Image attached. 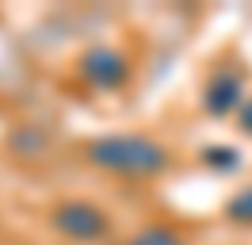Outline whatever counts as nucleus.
Masks as SVG:
<instances>
[{
    "label": "nucleus",
    "instance_id": "39448f33",
    "mask_svg": "<svg viewBox=\"0 0 252 245\" xmlns=\"http://www.w3.org/2000/svg\"><path fill=\"white\" fill-rule=\"evenodd\" d=\"M126 245H188V238H184L176 226H164V222H157V226L138 230V234H134Z\"/></svg>",
    "mask_w": 252,
    "mask_h": 245
},
{
    "label": "nucleus",
    "instance_id": "f03ea898",
    "mask_svg": "<svg viewBox=\"0 0 252 245\" xmlns=\"http://www.w3.org/2000/svg\"><path fill=\"white\" fill-rule=\"evenodd\" d=\"M50 222L58 234H65L69 242H103L111 230L107 211H99L88 199H65L50 211Z\"/></svg>",
    "mask_w": 252,
    "mask_h": 245
},
{
    "label": "nucleus",
    "instance_id": "7ed1b4c3",
    "mask_svg": "<svg viewBox=\"0 0 252 245\" xmlns=\"http://www.w3.org/2000/svg\"><path fill=\"white\" fill-rule=\"evenodd\" d=\"M77 69L92 88H123L126 77H130V61L115 46H95L77 61Z\"/></svg>",
    "mask_w": 252,
    "mask_h": 245
},
{
    "label": "nucleus",
    "instance_id": "423d86ee",
    "mask_svg": "<svg viewBox=\"0 0 252 245\" xmlns=\"http://www.w3.org/2000/svg\"><path fill=\"white\" fill-rule=\"evenodd\" d=\"M225 218H229V222H241V226H252V184L241 188V192L225 203Z\"/></svg>",
    "mask_w": 252,
    "mask_h": 245
},
{
    "label": "nucleus",
    "instance_id": "6e6552de",
    "mask_svg": "<svg viewBox=\"0 0 252 245\" xmlns=\"http://www.w3.org/2000/svg\"><path fill=\"white\" fill-rule=\"evenodd\" d=\"M237 122H241V130H245V134H252V96L241 104V111H237Z\"/></svg>",
    "mask_w": 252,
    "mask_h": 245
},
{
    "label": "nucleus",
    "instance_id": "20e7f679",
    "mask_svg": "<svg viewBox=\"0 0 252 245\" xmlns=\"http://www.w3.org/2000/svg\"><path fill=\"white\" fill-rule=\"evenodd\" d=\"M249 96H245V77L237 73V69H218L214 81L206 84L203 92V107L210 115H229V111H241Z\"/></svg>",
    "mask_w": 252,
    "mask_h": 245
},
{
    "label": "nucleus",
    "instance_id": "0eeeda50",
    "mask_svg": "<svg viewBox=\"0 0 252 245\" xmlns=\"http://www.w3.org/2000/svg\"><path fill=\"white\" fill-rule=\"evenodd\" d=\"M233 157H237L233 150H206V161H210V165H221V168H233L237 165Z\"/></svg>",
    "mask_w": 252,
    "mask_h": 245
},
{
    "label": "nucleus",
    "instance_id": "f257e3e1",
    "mask_svg": "<svg viewBox=\"0 0 252 245\" xmlns=\"http://www.w3.org/2000/svg\"><path fill=\"white\" fill-rule=\"evenodd\" d=\"M88 161L115 176H160L168 168V150L145 134H103L88 142Z\"/></svg>",
    "mask_w": 252,
    "mask_h": 245
}]
</instances>
